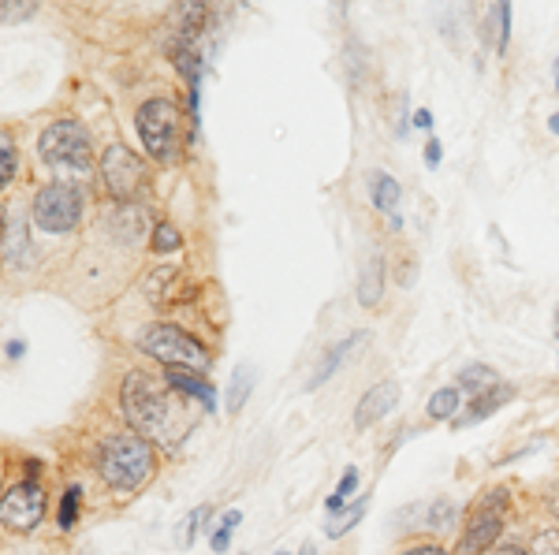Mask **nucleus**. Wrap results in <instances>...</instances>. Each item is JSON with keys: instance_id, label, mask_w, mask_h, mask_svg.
Masks as SVG:
<instances>
[{"instance_id": "nucleus-1", "label": "nucleus", "mask_w": 559, "mask_h": 555, "mask_svg": "<svg viewBox=\"0 0 559 555\" xmlns=\"http://www.w3.org/2000/svg\"><path fill=\"white\" fill-rule=\"evenodd\" d=\"M123 414L131 421L142 440H153L157 447H179L194 429V410L183 403V395L176 388H164L161 380H153L150 373H127L123 377Z\"/></svg>"}, {"instance_id": "nucleus-2", "label": "nucleus", "mask_w": 559, "mask_h": 555, "mask_svg": "<svg viewBox=\"0 0 559 555\" xmlns=\"http://www.w3.org/2000/svg\"><path fill=\"white\" fill-rule=\"evenodd\" d=\"M97 474L116 492H138L153 477V451L138 433H120L97 447Z\"/></svg>"}, {"instance_id": "nucleus-3", "label": "nucleus", "mask_w": 559, "mask_h": 555, "mask_svg": "<svg viewBox=\"0 0 559 555\" xmlns=\"http://www.w3.org/2000/svg\"><path fill=\"white\" fill-rule=\"evenodd\" d=\"M138 138L157 164L179 161L183 149V116H179L172 97H150L135 116Z\"/></svg>"}, {"instance_id": "nucleus-4", "label": "nucleus", "mask_w": 559, "mask_h": 555, "mask_svg": "<svg viewBox=\"0 0 559 555\" xmlns=\"http://www.w3.org/2000/svg\"><path fill=\"white\" fill-rule=\"evenodd\" d=\"M38 153L41 161L60 168V172H79V176H86L94 168V138L75 120L49 123L38 138Z\"/></svg>"}, {"instance_id": "nucleus-5", "label": "nucleus", "mask_w": 559, "mask_h": 555, "mask_svg": "<svg viewBox=\"0 0 559 555\" xmlns=\"http://www.w3.org/2000/svg\"><path fill=\"white\" fill-rule=\"evenodd\" d=\"M142 351L157 358L164 369H209V354L198 339H191L176 325H150L142 332Z\"/></svg>"}, {"instance_id": "nucleus-6", "label": "nucleus", "mask_w": 559, "mask_h": 555, "mask_svg": "<svg viewBox=\"0 0 559 555\" xmlns=\"http://www.w3.org/2000/svg\"><path fill=\"white\" fill-rule=\"evenodd\" d=\"M30 217L45 235H68L82 217V194L71 183H49L34 194Z\"/></svg>"}, {"instance_id": "nucleus-7", "label": "nucleus", "mask_w": 559, "mask_h": 555, "mask_svg": "<svg viewBox=\"0 0 559 555\" xmlns=\"http://www.w3.org/2000/svg\"><path fill=\"white\" fill-rule=\"evenodd\" d=\"M101 179H105V190H109L116 202H131L135 194L146 190L150 172H146V164L138 161L127 146H109L105 157H101Z\"/></svg>"}, {"instance_id": "nucleus-8", "label": "nucleus", "mask_w": 559, "mask_h": 555, "mask_svg": "<svg viewBox=\"0 0 559 555\" xmlns=\"http://www.w3.org/2000/svg\"><path fill=\"white\" fill-rule=\"evenodd\" d=\"M45 507H49V496L38 481H23L4 492V507H0V518L4 526L15 529V533H30L38 529V522L45 518Z\"/></svg>"}, {"instance_id": "nucleus-9", "label": "nucleus", "mask_w": 559, "mask_h": 555, "mask_svg": "<svg viewBox=\"0 0 559 555\" xmlns=\"http://www.w3.org/2000/svg\"><path fill=\"white\" fill-rule=\"evenodd\" d=\"M507 492L504 488H496L492 496H485L481 500V507L470 515V526H466V533L459 537V548H455V555H485L492 552V544H496V537H500V511L504 507H492V503H500Z\"/></svg>"}, {"instance_id": "nucleus-10", "label": "nucleus", "mask_w": 559, "mask_h": 555, "mask_svg": "<svg viewBox=\"0 0 559 555\" xmlns=\"http://www.w3.org/2000/svg\"><path fill=\"white\" fill-rule=\"evenodd\" d=\"M399 403V384L396 380H381V384H373L362 399H358V407H355V425L358 429H369L373 421H381L388 418L392 410H396Z\"/></svg>"}, {"instance_id": "nucleus-11", "label": "nucleus", "mask_w": 559, "mask_h": 555, "mask_svg": "<svg viewBox=\"0 0 559 555\" xmlns=\"http://www.w3.org/2000/svg\"><path fill=\"white\" fill-rule=\"evenodd\" d=\"M4 261H8L12 269H23L30 261L27 217H23V209H15V205L4 209Z\"/></svg>"}, {"instance_id": "nucleus-12", "label": "nucleus", "mask_w": 559, "mask_h": 555, "mask_svg": "<svg viewBox=\"0 0 559 555\" xmlns=\"http://www.w3.org/2000/svg\"><path fill=\"white\" fill-rule=\"evenodd\" d=\"M164 384L176 388L179 395H191V399H202L205 410L217 407V395H213V384L202 377H194V369H164Z\"/></svg>"}, {"instance_id": "nucleus-13", "label": "nucleus", "mask_w": 559, "mask_h": 555, "mask_svg": "<svg viewBox=\"0 0 559 555\" xmlns=\"http://www.w3.org/2000/svg\"><path fill=\"white\" fill-rule=\"evenodd\" d=\"M369 187H373V205L381 209L384 217L392 220V228H399L396 209H399V198H403V187H399V183L388 176V172H377V176L369 179Z\"/></svg>"}, {"instance_id": "nucleus-14", "label": "nucleus", "mask_w": 559, "mask_h": 555, "mask_svg": "<svg viewBox=\"0 0 559 555\" xmlns=\"http://www.w3.org/2000/svg\"><path fill=\"white\" fill-rule=\"evenodd\" d=\"M381 295H384V261L381 254H373V258H366L362 276H358V302L362 306H377Z\"/></svg>"}, {"instance_id": "nucleus-15", "label": "nucleus", "mask_w": 559, "mask_h": 555, "mask_svg": "<svg viewBox=\"0 0 559 555\" xmlns=\"http://www.w3.org/2000/svg\"><path fill=\"white\" fill-rule=\"evenodd\" d=\"M358 343H362V332H351V336L340 339L336 347H328V354H325V358H321V366H317V373H314V377H310V384H306V388H310V392H314V388H321V384H325V380L332 377L336 369H340L343 358L351 354V347H358Z\"/></svg>"}, {"instance_id": "nucleus-16", "label": "nucleus", "mask_w": 559, "mask_h": 555, "mask_svg": "<svg viewBox=\"0 0 559 555\" xmlns=\"http://www.w3.org/2000/svg\"><path fill=\"white\" fill-rule=\"evenodd\" d=\"M507 399H511V388H507V384H500V388H492V392L478 395V399H474V403L463 410V418L455 421V425H459V429H463V425H478L481 418H489L492 410L504 407Z\"/></svg>"}, {"instance_id": "nucleus-17", "label": "nucleus", "mask_w": 559, "mask_h": 555, "mask_svg": "<svg viewBox=\"0 0 559 555\" xmlns=\"http://www.w3.org/2000/svg\"><path fill=\"white\" fill-rule=\"evenodd\" d=\"M250 392H254V369L239 366L232 373V380H228V395H224V407H228V414H239V410L246 407Z\"/></svg>"}, {"instance_id": "nucleus-18", "label": "nucleus", "mask_w": 559, "mask_h": 555, "mask_svg": "<svg viewBox=\"0 0 559 555\" xmlns=\"http://www.w3.org/2000/svg\"><path fill=\"white\" fill-rule=\"evenodd\" d=\"M366 503H369V496H358L355 503H347V507H343V515L328 518V522H325L328 537H343L347 529H355L358 522H362V515H366Z\"/></svg>"}, {"instance_id": "nucleus-19", "label": "nucleus", "mask_w": 559, "mask_h": 555, "mask_svg": "<svg viewBox=\"0 0 559 555\" xmlns=\"http://www.w3.org/2000/svg\"><path fill=\"white\" fill-rule=\"evenodd\" d=\"M459 384H463V392H470V395H485V392H492V388H500V380H496V373H492L489 366H466L463 373H459Z\"/></svg>"}, {"instance_id": "nucleus-20", "label": "nucleus", "mask_w": 559, "mask_h": 555, "mask_svg": "<svg viewBox=\"0 0 559 555\" xmlns=\"http://www.w3.org/2000/svg\"><path fill=\"white\" fill-rule=\"evenodd\" d=\"M463 403V392L459 388H440L429 399V418H455V410Z\"/></svg>"}, {"instance_id": "nucleus-21", "label": "nucleus", "mask_w": 559, "mask_h": 555, "mask_svg": "<svg viewBox=\"0 0 559 555\" xmlns=\"http://www.w3.org/2000/svg\"><path fill=\"white\" fill-rule=\"evenodd\" d=\"M79 503H82V488H68L64 492V503H60V515H56V526L68 533L75 526V518H79Z\"/></svg>"}, {"instance_id": "nucleus-22", "label": "nucleus", "mask_w": 559, "mask_h": 555, "mask_svg": "<svg viewBox=\"0 0 559 555\" xmlns=\"http://www.w3.org/2000/svg\"><path fill=\"white\" fill-rule=\"evenodd\" d=\"M15 168H19V153H15V146H12V135H4L0 138V183H4V187L15 179Z\"/></svg>"}, {"instance_id": "nucleus-23", "label": "nucleus", "mask_w": 559, "mask_h": 555, "mask_svg": "<svg viewBox=\"0 0 559 555\" xmlns=\"http://www.w3.org/2000/svg\"><path fill=\"white\" fill-rule=\"evenodd\" d=\"M179 246H183L179 231L172 228V224H157V231H153V250H157V254H176Z\"/></svg>"}, {"instance_id": "nucleus-24", "label": "nucleus", "mask_w": 559, "mask_h": 555, "mask_svg": "<svg viewBox=\"0 0 559 555\" xmlns=\"http://www.w3.org/2000/svg\"><path fill=\"white\" fill-rule=\"evenodd\" d=\"M489 19H496V49H504L511 38V4H492Z\"/></svg>"}, {"instance_id": "nucleus-25", "label": "nucleus", "mask_w": 559, "mask_h": 555, "mask_svg": "<svg viewBox=\"0 0 559 555\" xmlns=\"http://www.w3.org/2000/svg\"><path fill=\"white\" fill-rule=\"evenodd\" d=\"M205 518H209V507H194L191 515H187V522H183V529H179V544H183V548H191L194 544V533L202 529Z\"/></svg>"}, {"instance_id": "nucleus-26", "label": "nucleus", "mask_w": 559, "mask_h": 555, "mask_svg": "<svg viewBox=\"0 0 559 555\" xmlns=\"http://www.w3.org/2000/svg\"><path fill=\"white\" fill-rule=\"evenodd\" d=\"M530 555H559V529H541V533L533 537Z\"/></svg>"}, {"instance_id": "nucleus-27", "label": "nucleus", "mask_w": 559, "mask_h": 555, "mask_svg": "<svg viewBox=\"0 0 559 555\" xmlns=\"http://www.w3.org/2000/svg\"><path fill=\"white\" fill-rule=\"evenodd\" d=\"M355 488H358V470H355V466H347V470H343V477H340V488H336V496H340V500H347V496H351Z\"/></svg>"}, {"instance_id": "nucleus-28", "label": "nucleus", "mask_w": 559, "mask_h": 555, "mask_svg": "<svg viewBox=\"0 0 559 555\" xmlns=\"http://www.w3.org/2000/svg\"><path fill=\"white\" fill-rule=\"evenodd\" d=\"M27 15H34V4H4V8H0V19H4V23L27 19Z\"/></svg>"}, {"instance_id": "nucleus-29", "label": "nucleus", "mask_w": 559, "mask_h": 555, "mask_svg": "<svg viewBox=\"0 0 559 555\" xmlns=\"http://www.w3.org/2000/svg\"><path fill=\"white\" fill-rule=\"evenodd\" d=\"M209 544H213V552H228V548H232V526H217V529H213Z\"/></svg>"}, {"instance_id": "nucleus-30", "label": "nucleus", "mask_w": 559, "mask_h": 555, "mask_svg": "<svg viewBox=\"0 0 559 555\" xmlns=\"http://www.w3.org/2000/svg\"><path fill=\"white\" fill-rule=\"evenodd\" d=\"M440 161H444V146H440L437 138H429V142H425V164H429V168H440Z\"/></svg>"}, {"instance_id": "nucleus-31", "label": "nucleus", "mask_w": 559, "mask_h": 555, "mask_svg": "<svg viewBox=\"0 0 559 555\" xmlns=\"http://www.w3.org/2000/svg\"><path fill=\"white\" fill-rule=\"evenodd\" d=\"M403 555H448L444 548H437V544H418V548H410V552Z\"/></svg>"}, {"instance_id": "nucleus-32", "label": "nucleus", "mask_w": 559, "mask_h": 555, "mask_svg": "<svg viewBox=\"0 0 559 555\" xmlns=\"http://www.w3.org/2000/svg\"><path fill=\"white\" fill-rule=\"evenodd\" d=\"M23 351H27V343H23V339H12V343H8V358H23Z\"/></svg>"}, {"instance_id": "nucleus-33", "label": "nucleus", "mask_w": 559, "mask_h": 555, "mask_svg": "<svg viewBox=\"0 0 559 555\" xmlns=\"http://www.w3.org/2000/svg\"><path fill=\"white\" fill-rule=\"evenodd\" d=\"M489 555H530V552H522V548H515V544H504V548H492Z\"/></svg>"}, {"instance_id": "nucleus-34", "label": "nucleus", "mask_w": 559, "mask_h": 555, "mask_svg": "<svg viewBox=\"0 0 559 555\" xmlns=\"http://www.w3.org/2000/svg\"><path fill=\"white\" fill-rule=\"evenodd\" d=\"M239 522H243V511H228V515H224V522H220V526H239Z\"/></svg>"}, {"instance_id": "nucleus-35", "label": "nucleus", "mask_w": 559, "mask_h": 555, "mask_svg": "<svg viewBox=\"0 0 559 555\" xmlns=\"http://www.w3.org/2000/svg\"><path fill=\"white\" fill-rule=\"evenodd\" d=\"M414 123H418V127H433V116H429L425 109H418L414 112Z\"/></svg>"}, {"instance_id": "nucleus-36", "label": "nucleus", "mask_w": 559, "mask_h": 555, "mask_svg": "<svg viewBox=\"0 0 559 555\" xmlns=\"http://www.w3.org/2000/svg\"><path fill=\"white\" fill-rule=\"evenodd\" d=\"M548 127H552V131H556V135H559V112H556V116H552V120H548Z\"/></svg>"}, {"instance_id": "nucleus-37", "label": "nucleus", "mask_w": 559, "mask_h": 555, "mask_svg": "<svg viewBox=\"0 0 559 555\" xmlns=\"http://www.w3.org/2000/svg\"><path fill=\"white\" fill-rule=\"evenodd\" d=\"M299 555H317V552H314V544H302V552H299Z\"/></svg>"}, {"instance_id": "nucleus-38", "label": "nucleus", "mask_w": 559, "mask_h": 555, "mask_svg": "<svg viewBox=\"0 0 559 555\" xmlns=\"http://www.w3.org/2000/svg\"><path fill=\"white\" fill-rule=\"evenodd\" d=\"M556 90H559V60H556Z\"/></svg>"}, {"instance_id": "nucleus-39", "label": "nucleus", "mask_w": 559, "mask_h": 555, "mask_svg": "<svg viewBox=\"0 0 559 555\" xmlns=\"http://www.w3.org/2000/svg\"><path fill=\"white\" fill-rule=\"evenodd\" d=\"M556 511H559V492H556Z\"/></svg>"}, {"instance_id": "nucleus-40", "label": "nucleus", "mask_w": 559, "mask_h": 555, "mask_svg": "<svg viewBox=\"0 0 559 555\" xmlns=\"http://www.w3.org/2000/svg\"><path fill=\"white\" fill-rule=\"evenodd\" d=\"M273 555H291V552H273Z\"/></svg>"}]
</instances>
